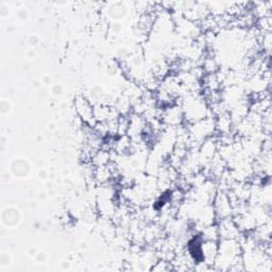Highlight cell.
I'll use <instances>...</instances> for the list:
<instances>
[{
  "label": "cell",
  "instance_id": "cell-1",
  "mask_svg": "<svg viewBox=\"0 0 272 272\" xmlns=\"http://www.w3.org/2000/svg\"><path fill=\"white\" fill-rule=\"evenodd\" d=\"M214 121L211 119H202L193 125L189 130V136L193 141H200L209 138L215 129Z\"/></svg>",
  "mask_w": 272,
  "mask_h": 272
},
{
  "label": "cell",
  "instance_id": "cell-2",
  "mask_svg": "<svg viewBox=\"0 0 272 272\" xmlns=\"http://www.w3.org/2000/svg\"><path fill=\"white\" fill-rule=\"evenodd\" d=\"M201 254L207 265H213L218 254V247L215 240H206L201 246Z\"/></svg>",
  "mask_w": 272,
  "mask_h": 272
},
{
  "label": "cell",
  "instance_id": "cell-3",
  "mask_svg": "<svg viewBox=\"0 0 272 272\" xmlns=\"http://www.w3.org/2000/svg\"><path fill=\"white\" fill-rule=\"evenodd\" d=\"M232 213V207L231 201L224 194H220L216 200V215L220 217L221 219L229 218V216Z\"/></svg>",
  "mask_w": 272,
  "mask_h": 272
},
{
  "label": "cell",
  "instance_id": "cell-4",
  "mask_svg": "<svg viewBox=\"0 0 272 272\" xmlns=\"http://www.w3.org/2000/svg\"><path fill=\"white\" fill-rule=\"evenodd\" d=\"M76 106L78 108V112L80 116L84 120L89 121L90 119H95L94 117V108L90 106L88 101L82 97H79L76 100Z\"/></svg>",
  "mask_w": 272,
  "mask_h": 272
}]
</instances>
